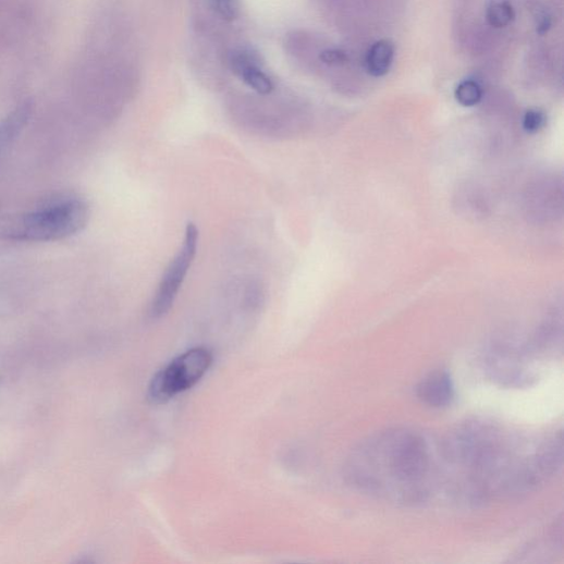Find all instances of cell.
Returning a JSON list of instances; mask_svg holds the SVG:
<instances>
[{
    "label": "cell",
    "instance_id": "obj_10",
    "mask_svg": "<svg viewBox=\"0 0 564 564\" xmlns=\"http://www.w3.org/2000/svg\"><path fill=\"white\" fill-rule=\"evenodd\" d=\"M514 17L513 7L507 0H492L487 10L488 22L494 28L507 27L514 21Z\"/></svg>",
    "mask_w": 564,
    "mask_h": 564
},
{
    "label": "cell",
    "instance_id": "obj_4",
    "mask_svg": "<svg viewBox=\"0 0 564 564\" xmlns=\"http://www.w3.org/2000/svg\"><path fill=\"white\" fill-rule=\"evenodd\" d=\"M212 361L211 352L205 347L183 353L155 376L148 390V400L155 405H161L191 390L204 378Z\"/></svg>",
    "mask_w": 564,
    "mask_h": 564
},
{
    "label": "cell",
    "instance_id": "obj_9",
    "mask_svg": "<svg viewBox=\"0 0 564 564\" xmlns=\"http://www.w3.org/2000/svg\"><path fill=\"white\" fill-rule=\"evenodd\" d=\"M395 56L394 45L389 40L373 44L366 56V70L376 77L389 73Z\"/></svg>",
    "mask_w": 564,
    "mask_h": 564
},
{
    "label": "cell",
    "instance_id": "obj_5",
    "mask_svg": "<svg viewBox=\"0 0 564 564\" xmlns=\"http://www.w3.org/2000/svg\"><path fill=\"white\" fill-rule=\"evenodd\" d=\"M198 245L199 230L196 224L189 223L185 229L182 246L169 263L155 295L150 309L154 319L164 317L173 307L185 277L195 261Z\"/></svg>",
    "mask_w": 564,
    "mask_h": 564
},
{
    "label": "cell",
    "instance_id": "obj_3",
    "mask_svg": "<svg viewBox=\"0 0 564 564\" xmlns=\"http://www.w3.org/2000/svg\"><path fill=\"white\" fill-rule=\"evenodd\" d=\"M88 219L89 209L85 201L65 198L34 211L0 214V241L56 242L79 233Z\"/></svg>",
    "mask_w": 564,
    "mask_h": 564
},
{
    "label": "cell",
    "instance_id": "obj_1",
    "mask_svg": "<svg viewBox=\"0 0 564 564\" xmlns=\"http://www.w3.org/2000/svg\"><path fill=\"white\" fill-rule=\"evenodd\" d=\"M518 441L485 421H468L449 432L441 454L461 478L462 495L475 504L519 495L557 474L563 457L561 432L526 450Z\"/></svg>",
    "mask_w": 564,
    "mask_h": 564
},
{
    "label": "cell",
    "instance_id": "obj_8",
    "mask_svg": "<svg viewBox=\"0 0 564 564\" xmlns=\"http://www.w3.org/2000/svg\"><path fill=\"white\" fill-rule=\"evenodd\" d=\"M34 112V103L28 100L20 105L11 114L0 122V152L12 145L29 123Z\"/></svg>",
    "mask_w": 564,
    "mask_h": 564
},
{
    "label": "cell",
    "instance_id": "obj_14",
    "mask_svg": "<svg viewBox=\"0 0 564 564\" xmlns=\"http://www.w3.org/2000/svg\"><path fill=\"white\" fill-rule=\"evenodd\" d=\"M320 60L329 65H341L347 60L345 52L338 49H328L321 52Z\"/></svg>",
    "mask_w": 564,
    "mask_h": 564
},
{
    "label": "cell",
    "instance_id": "obj_2",
    "mask_svg": "<svg viewBox=\"0 0 564 564\" xmlns=\"http://www.w3.org/2000/svg\"><path fill=\"white\" fill-rule=\"evenodd\" d=\"M436 465L427 441L407 429L369 437L350 455L347 481L360 492L399 505H417L431 495Z\"/></svg>",
    "mask_w": 564,
    "mask_h": 564
},
{
    "label": "cell",
    "instance_id": "obj_13",
    "mask_svg": "<svg viewBox=\"0 0 564 564\" xmlns=\"http://www.w3.org/2000/svg\"><path fill=\"white\" fill-rule=\"evenodd\" d=\"M544 115L537 110H530L524 118V127L529 133L539 131L544 124Z\"/></svg>",
    "mask_w": 564,
    "mask_h": 564
},
{
    "label": "cell",
    "instance_id": "obj_12",
    "mask_svg": "<svg viewBox=\"0 0 564 564\" xmlns=\"http://www.w3.org/2000/svg\"><path fill=\"white\" fill-rule=\"evenodd\" d=\"M213 9L225 22H233L238 15L237 0H212Z\"/></svg>",
    "mask_w": 564,
    "mask_h": 564
},
{
    "label": "cell",
    "instance_id": "obj_7",
    "mask_svg": "<svg viewBox=\"0 0 564 564\" xmlns=\"http://www.w3.org/2000/svg\"><path fill=\"white\" fill-rule=\"evenodd\" d=\"M418 399L432 408H444L452 404L455 392L451 375L445 369H438L418 384Z\"/></svg>",
    "mask_w": 564,
    "mask_h": 564
},
{
    "label": "cell",
    "instance_id": "obj_11",
    "mask_svg": "<svg viewBox=\"0 0 564 564\" xmlns=\"http://www.w3.org/2000/svg\"><path fill=\"white\" fill-rule=\"evenodd\" d=\"M483 91L479 83L471 79L463 81L455 89L456 101L466 108H471L480 103Z\"/></svg>",
    "mask_w": 564,
    "mask_h": 564
},
{
    "label": "cell",
    "instance_id": "obj_6",
    "mask_svg": "<svg viewBox=\"0 0 564 564\" xmlns=\"http://www.w3.org/2000/svg\"><path fill=\"white\" fill-rule=\"evenodd\" d=\"M232 71L254 91L267 97L274 90V83L262 70L260 57L248 48H237L230 53Z\"/></svg>",
    "mask_w": 564,
    "mask_h": 564
}]
</instances>
